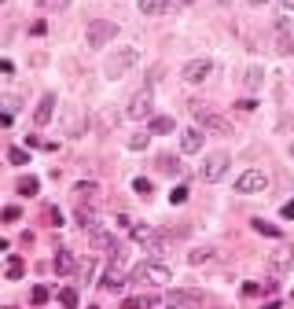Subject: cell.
Segmentation results:
<instances>
[{
  "mask_svg": "<svg viewBox=\"0 0 294 309\" xmlns=\"http://www.w3.org/2000/svg\"><path fill=\"white\" fill-rule=\"evenodd\" d=\"M0 217H4V221H18V217H22V210H18V206H4Z\"/></svg>",
  "mask_w": 294,
  "mask_h": 309,
  "instance_id": "obj_31",
  "label": "cell"
},
{
  "mask_svg": "<svg viewBox=\"0 0 294 309\" xmlns=\"http://www.w3.org/2000/svg\"><path fill=\"white\" fill-rule=\"evenodd\" d=\"M151 110H155V92H151V85H147V89H140L136 96L129 100L125 114H129L132 121H147V118H151Z\"/></svg>",
  "mask_w": 294,
  "mask_h": 309,
  "instance_id": "obj_5",
  "label": "cell"
},
{
  "mask_svg": "<svg viewBox=\"0 0 294 309\" xmlns=\"http://www.w3.org/2000/svg\"><path fill=\"white\" fill-rule=\"evenodd\" d=\"M169 243H173V236H166V232H151V236L140 243V247L147 250V258H162L169 250Z\"/></svg>",
  "mask_w": 294,
  "mask_h": 309,
  "instance_id": "obj_10",
  "label": "cell"
},
{
  "mask_svg": "<svg viewBox=\"0 0 294 309\" xmlns=\"http://www.w3.org/2000/svg\"><path fill=\"white\" fill-rule=\"evenodd\" d=\"M52 269H55V273H74V254H70V250H59V254H55V261H52Z\"/></svg>",
  "mask_w": 294,
  "mask_h": 309,
  "instance_id": "obj_17",
  "label": "cell"
},
{
  "mask_svg": "<svg viewBox=\"0 0 294 309\" xmlns=\"http://www.w3.org/2000/svg\"><path fill=\"white\" fill-rule=\"evenodd\" d=\"M158 170H166V173H180V162L173 155H158Z\"/></svg>",
  "mask_w": 294,
  "mask_h": 309,
  "instance_id": "obj_21",
  "label": "cell"
},
{
  "mask_svg": "<svg viewBox=\"0 0 294 309\" xmlns=\"http://www.w3.org/2000/svg\"><path fill=\"white\" fill-rule=\"evenodd\" d=\"M59 302H63V309H78V291H74V287L59 291Z\"/></svg>",
  "mask_w": 294,
  "mask_h": 309,
  "instance_id": "obj_23",
  "label": "cell"
},
{
  "mask_svg": "<svg viewBox=\"0 0 294 309\" xmlns=\"http://www.w3.org/2000/svg\"><path fill=\"white\" fill-rule=\"evenodd\" d=\"M202 129H184V133H180V151L184 155H198L202 151Z\"/></svg>",
  "mask_w": 294,
  "mask_h": 309,
  "instance_id": "obj_11",
  "label": "cell"
},
{
  "mask_svg": "<svg viewBox=\"0 0 294 309\" xmlns=\"http://www.w3.org/2000/svg\"><path fill=\"white\" fill-rule=\"evenodd\" d=\"M291 158H294V144H291Z\"/></svg>",
  "mask_w": 294,
  "mask_h": 309,
  "instance_id": "obj_40",
  "label": "cell"
},
{
  "mask_svg": "<svg viewBox=\"0 0 294 309\" xmlns=\"http://www.w3.org/2000/svg\"><path fill=\"white\" fill-rule=\"evenodd\" d=\"M228 151H213V155H206V162L198 166V177H202L206 184H213V181H221L224 173H228Z\"/></svg>",
  "mask_w": 294,
  "mask_h": 309,
  "instance_id": "obj_4",
  "label": "cell"
},
{
  "mask_svg": "<svg viewBox=\"0 0 294 309\" xmlns=\"http://www.w3.org/2000/svg\"><path fill=\"white\" fill-rule=\"evenodd\" d=\"M78 224H81L85 232H92V228H99V217H96L92 210H85V206H81V210H78Z\"/></svg>",
  "mask_w": 294,
  "mask_h": 309,
  "instance_id": "obj_18",
  "label": "cell"
},
{
  "mask_svg": "<svg viewBox=\"0 0 294 309\" xmlns=\"http://www.w3.org/2000/svg\"><path fill=\"white\" fill-rule=\"evenodd\" d=\"M177 7V0H140V11H144L147 18H155V15H169Z\"/></svg>",
  "mask_w": 294,
  "mask_h": 309,
  "instance_id": "obj_13",
  "label": "cell"
},
{
  "mask_svg": "<svg viewBox=\"0 0 294 309\" xmlns=\"http://www.w3.org/2000/svg\"><path fill=\"white\" fill-rule=\"evenodd\" d=\"M37 188H41L37 177H22V181H18V195H37Z\"/></svg>",
  "mask_w": 294,
  "mask_h": 309,
  "instance_id": "obj_22",
  "label": "cell"
},
{
  "mask_svg": "<svg viewBox=\"0 0 294 309\" xmlns=\"http://www.w3.org/2000/svg\"><path fill=\"white\" fill-rule=\"evenodd\" d=\"M195 121H198L202 133H213V136H228L232 133V121L224 114H217V110H210V107H195Z\"/></svg>",
  "mask_w": 294,
  "mask_h": 309,
  "instance_id": "obj_2",
  "label": "cell"
},
{
  "mask_svg": "<svg viewBox=\"0 0 294 309\" xmlns=\"http://www.w3.org/2000/svg\"><path fill=\"white\" fill-rule=\"evenodd\" d=\"M136 63H140V52H136V48H121V52H114V55L107 59L103 74H107V78H121V74H129Z\"/></svg>",
  "mask_w": 294,
  "mask_h": 309,
  "instance_id": "obj_3",
  "label": "cell"
},
{
  "mask_svg": "<svg viewBox=\"0 0 294 309\" xmlns=\"http://www.w3.org/2000/svg\"><path fill=\"white\" fill-rule=\"evenodd\" d=\"M254 228H258L261 236H272V239L280 236V228H276V224H269V221H261V217H254Z\"/></svg>",
  "mask_w": 294,
  "mask_h": 309,
  "instance_id": "obj_25",
  "label": "cell"
},
{
  "mask_svg": "<svg viewBox=\"0 0 294 309\" xmlns=\"http://www.w3.org/2000/svg\"><path fill=\"white\" fill-rule=\"evenodd\" d=\"M52 114H55V92H44L41 103H37V110H33V121L37 125H48Z\"/></svg>",
  "mask_w": 294,
  "mask_h": 309,
  "instance_id": "obj_12",
  "label": "cell"
},
{
  "mask_svg": "<svg viewBox=\"0 0 294 309\" xmlns=\"http://www.w3.org/2000/svg\"><path fill=\"white\" fill-rule=\"evenodd\" d=\"M246 4H254V7H261V4H265V0H246Z\"/></svg>",
  "mask_w": 294,
  "mask_h": 309,
  "instance_id": "obj_35",
  "label": "cell"
},
{
  "mask_svg": "<svg viewBox=\"0 0 294 309\" xmlns=\"http://www.w3.org/2000/svg\"><path fill=\"white\" fill-rule=\"evenodd\" d=\"M132 188H136V195H144V199H147V195L155 192V184H151L147 177H136V181H132Z\"/></svg>",
  "mask_w": 294,
  "mask_h": 309,
  "instance_id": "obj_26",
  "label": "cell"
},
{
  "mask_svg": "<svg viewBox=\"0 0 294 309\" xmlns=\"http://www.w3.org/2000/svg\"><path fill=\"white\" fill-rule=\"evenodd\" d=\"M213 254H217L213 247H195V250H192V258H188V261H192V265H202V261H210Z\"/></svg>",
  "mask_w": 294,
  "mask_h": 309,
  "instance_id": "obj_19",
  "label": "cell"
},
{
  "mask_svg": "<svg viewBox=\"0 0 294 309\" xmlns=\"http://www.w3.org/2000/svg\"><path fill=\"white\" fill-rule=\"evenodd\" d=\"M243 85L250 89V92H258V89L265 85V70H261V67H250V70L243 74Z\"/></svg>",
  "mask_w": 294,
  "mask_h": 309,
  "instance_id": "obj_16",
  "label": "cell"
},
{
  "mask_svg": "<svg viewBox=\"0 0 294 309\" xmlns=\"http://www.w3.org/2000/svg\"><path fill=\"white\" fill-rule=\"evenodd\" d=\"M37 4H41L44 11H63V7H70V0H37Z\"/></svg>",
  "mask_w": 294,
  "mask_h": 309,
  "instance_id": "obj_27",
  "label": "cell"
},
{
  "mask_svg": "<svg viewBox=\"0 0 294 309\" xmlns=\"http://www.w3.org/2000/svg\"><path fill=\"white\" fill-rule=\"evenodd\" d=\"M118 37V22H110V18H96V22L89 26V33H85V41H89V48H103L107 41H114Z\"/></svg>",
  "mask_w": 294,
  "mask_h": 309,
  "instance_id": "obj_6",
  "label": "cell"
},
{
  "mask_svg": "<svg viewBox=\"0 0 294 309\" xmlns=\"http://www.w3.org/2000/svg\"><path fill=\"white\" fill-rule=\"evenodd\" d=\"M7 276H11V280L22 276V261H18V258H11V265H7Z\"/></svg>",
  "mask_w": 294,
  "mask_h": 309,
  "instance_id": "obj_32",
  "label": "cell"
},
{
  "mask_svg": "<svg viewBox=\"0 0 294 309\" xmlns=\"http://www.w3.org/2000/svg\"><path fill=\"white\" fill-rule=\"evenodd\" d=\"M129 280H132V284H140V287H166L169 280H173V273H169V265L147 258V261H140V265L129 273Z\"/></svg>",
  "mask_w": 294,
  "mask_h": 309,
  "instance_id": "obj_1",
  "label": "cell"
},
{
  "mask_svg": "<svg viewBox=\"0 0 294 309\" xmlns=\"http://www.w3.org/2000/svg\"><path fill=\"white\" fill-rule=\"evenodd\" d=\"M151 133H173V118H151Z\"/></svg>",
  "mask_w": 294,
  "mask_h": 309,
  "instance_id": "obj_24",
  "label": "cell"
},
{
  "mask_svg": "<svg viewBox=\"0 0 294 309\" xmlns=\"http://www.w3.org/2000/svg\"><path fill=\"white\" fill-rule=\"evenodd\" d=\"M103 291H110V295L125 291V273H121L118 265H110V269H107V276H103Z\"/></svg>",
  "mask_w": 294,
  "mask_h": 309,
  "instance_id": "obj_14",
  "label": "cell"
},
{
  "mask_svg": "<svg viewBox=\"0 0 294 309\" xmlns=\"http://www.w3.org/2000/svg\"><path fill=\"white\" fill-rule=\"evenodd\" d=\"M210 74H213V63H210V59H192V63H184L180 78H184L188 85H198V81H206Z\"/></svg>",
  "mask_w": 294,
  "mask_h": 309,
  "instance_id": "obj_9",
  "label": "cell"
},
{
  "mask_svg": "<svg viewBox=\"0 0 294 309\" xmlns=\"http://www.w3.org/2000/svg\"><path fill=\"white\" fill-rule=\"evenodd\" d=\"M0 250H7V239H4V236H0Z\"/></svg>",
  "mask_w": 294,
  "mask_h": 309,
  "instance_id": "obj_36",
  "label": "cell"
},
{
  "mask_svg": "<svg viewBox=\"0 0 294 309\" xmlns=\"http://www.w3.org/2000/svg\"><path fill=\"white\" fill-rule=\"evenodd\" d=\"M269 188V173L265 170H246L235 177V192L239 195H254V192H265Z\"/></svg>",
  "mask_w": 294,
  "mask_h": 309,
  "instance_id": "obj_7",
  "label": "cell"
},
{
  "mask_svg": "<svg viewBox=\"0 0 294 309\" xmlns=\"http://www.w3.org/2000/svg\"><path fill=\"white\" fill-rule=\"evenodd\" d=\"M283 4H287V7H291V11H294V0H283Z\"/></svg>",
  "mask_w": 294,
  "mask_h": 309,
  "instance_id": "obj_38",
  "label": "cell"
},
{
  "mask_svg": "<svg viewBox=\"0 0 294 309\" xmlns=\"http://www.w3.org/2000/svg\"><path fill=\"white\" fill-rule=\"evenodd\" d=\"M294 269V247H276L269 254V273L272 276H287Z\"/></svg>",
  "mask_w": 294,
  "mask_h": 309,
  "instance_id": "obj_8",
  "label": "cell"
},
{
  "mask_svg": "<svg viewBox=\"0 0 294 309\" xmlns=\"http://www.w3.org/2000/svg\"><path fill=\"white\" fill-rule=\"evenodd\" d=\"M89 239H92V247H96V250H110V247H114V236H110V232H103V228H92L89 232Z\"/></svg>",
  "mask_w": 294,
  "mask_h": 309,
  "instance_id": "obj_15",
  "label": "cell"
},
{
  "mask_svg": "<svg viewBox=\"0 0 294 309\" xmlns=\"http://www.w3.org/2000/svg\"><path fill=\"white\" fill-rule=\"evenodd\" d=\"M7 158H11V166H26V162H30V155H26L22 147H11V155H7Z\"/></svg>",
  "mask_w": 294,
  "mask_h": 309,
  "instance_id": "obj_28",
  "label": "cell"
},
{
  "mask_svg": "<svg viewBox=\"0 0 294 309\" xmlns=\"http://www.w3.org/2000/svg\"><path fill=\"white\" fill-rule=\"evenodd\" d=\"M184 199H188V188H173V192H169V203H173V206L184 203Z\"/></svg>",
  "mask_w": 294,
  "mask_h": 309,
  "instance_id": "obj_33",
  "label": "cell"
},
{
  "mask_svg": "<svg viewBox=\"0 0 294 309\" xmlns=\"http://www.w3.org/2000/svg\"><path fill=\"white\" fill-rule=\"evenodd\" d=\"M74 195H78V199H96L99 188H96V184H89V181H81L78 188H74Z\"/></svg>",
  "mask_w": 294,
  "mask_h": 309,
  "instance_id": "obj_20",
  "label": "cell"
},
{
  "mask_svg": "<svg viewBox=\"0 0 294 309\" xmlns=\"http://www.w3.org/2000/svg\"><path fill=\"white\" fill-rule=\"evenodd\" d=\"M283 217H294V199H291V203H283Z\"/></svg>",
  "mask_w": 294,
  "mask_h": 309,
  "instance_id": "obj_34",
  "label": "cell"
},
{
  "mask_svg": "<svg viewBox=\"0 0 294 309\" xmlns=\"http://www.w3.org/2000/svg\"><path fill=\"white\" fill-rule=\"evenodd\" d=\"M30 302H33V306H44V302H48V287H33Z\"/></svg>",
  "mask_w": 294,
  "mask_h": 309,
  "instance_id": "obj_29",
  "label": "cell"
},
{
  "mask_svg": "<svg viewBox=\"0 0 294 309\" xmlns=\"http://www.w3.org/2000/svg\"><path fill=\"white\" fill-rule=\"evenodd\" d=\"M177 4H195V0H177Z\"/></svg>",
  "mask_w": 294,
  "mask_h": 309,
  "instance_id": "obj_39",
  "label": "cell"
},
{
  "mask_svg": "<svg viewBox=\"0 0 294 309\" xmlns=\"http://www.w3.org/2000/svg\"><path fill=\"white\" fill-rule=\"evenodd\" d=\"M129 147H132V151H144V147H147V136H144V133H136V136L129 140Z\"/></svg>",
  "mask_w": 294,
  "mask_h": 309,
  "instance_id": "obj_30",
  "label": "cell"
},
{
  "mask_svg": "<svg viewBox=\"0 0 294 309\" xmlns=\"http://www.w3.org/2000/svg\"><path fill=\"white\" fill-rule=\"evenodd\" d=\"M265 309H280V302H269V306H265Z\"/></svg>",
  "mask_w": 294,
  "mask_h": 309,
  "instance_id": "obj_37",
  "label": "cell"
},
{
  "mask_svg": "<svg viewBox=\"0 0 294 309\" xmlns=\"http://www.w3.org/2000/svg\"><path fill=\"white\" fill-rule=\"evenodd\" d=\"M0 4H4V0H0Z\"/></svg>",
  "mask_w": 294,
  "mask_h": 309,
  "instance_id": "obj_41",
  "label": "cell"
}]
</instances>
